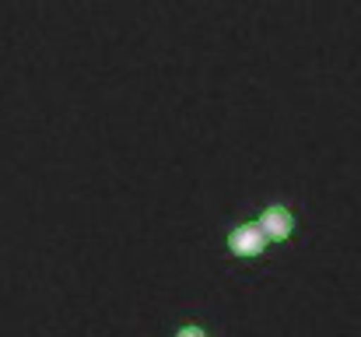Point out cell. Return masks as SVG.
I'll return each instance as SVG.
<instances>
[{"instance_id": "cell-1", "label": "cell", "mask_w": 361, "mask_h": 337, "mask_svg": "<svg viewBox=\"0 0 361 337\" xmlns=\"http://www.w3.org/2000/svg\"><path fill=\"white\" fill-rule=\"evenodd\" d=\"M259 235L267 239V242H288L291 235H295V215L284 208V204H270L263 215H259Z\"/></svg>"}, {"instance_id": "cell-2", "label": "cell", "mask_w": 361, "mask_h": 337, "mask_svg": "<svg viewBox=\"0 0 361 337\" xmlns=\"http://www.w3.org/2000/svg\"><path fill=\"white\" fill-rule=\"evenodd\" d=\"M225 242H228V253H232V256H242V260H252V256H259V253L267 249V239L259 235L256 222L232 228Z\"/></svg>"}, {"instance_id": "cell-3", "label": "cell", "mask_w": 361, "mask_h": 337, "mask_svg": "<svg viewBox=\"0 0 361 337\" xmlns=\"http://www.w3.org/2000/svg\"><path fill=\"white\" fill-rule=\"evenodd\" d=\"M172 337H214V334H211L204 324H179Z\"/></svg>"}]
</instances>
